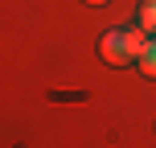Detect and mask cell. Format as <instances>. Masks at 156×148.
Listing matches in <instances>:
<instances>
[{
  "label": "cell",
  "mask_w": 156,
  "mask_h": 148,
  "mask_svg": "<svg viewBox=\"0 0 156 148\" xmlns=\"http://www.w3.org/2000/svg\"><path fill=\"white\" fill-rule=\"evenodd\" d=\"M136 62H140V70H144V74H148V78H156V41H152V45H148V49H144V54H140V58H136Z\"/></svg>",
  "instance_id": "cell-3"
},
{
  "label": "cell",
  "mask_w": 156,
  "mask_h": 148,
  "mask_svg": "<svg viewBox=\"0 0 156 148\" xmlns=\"http://www.w3.org/2000/svg\"><path fill=\"white\" fill-rule=\"evenodd\" d=\"M86 4H107V0H86Z\"/></svg>",
  "instance_id": "cell-4"
},
{
  "label": "cell",
  "mask_w": 156,
  "mask_h": 148,
  "mask_svg": "<svg viewBox=\"0 0 156 148\" xmlns=\"http://www.w3.org/2000/svg\"><path fill=\"white\" fill-rule=\"evenodd\" d=\"M99 58L107 66H127L136 58V49H132V37H127V29H107L99 37Z\"/></svg>",
  "instance_id": "cell-1"
},
{
  "label": "cell",
  "mask_w": 156,
  "mask_h": 148,
  "mask_svg": "<svg viewBox=\"0 0 156 148\" xmlns=\"http://www.w3.org/2000/svg\"><path fill=\"white\" fill-rule=\"evenodd\" d=\"M140 25L148 33H156V0H144V4H140Z\"/></svg>",
  "instance_id": "cell-2"
}]
</instances>
